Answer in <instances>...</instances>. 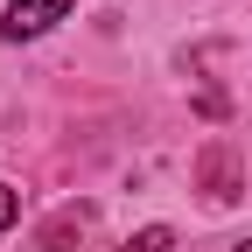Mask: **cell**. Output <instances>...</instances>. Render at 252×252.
<instances>
[{"instance_id":"obj_5","label":"cell","mask_w":252,"mask_h":252,"mask_svg":"<svg viewBox=\"0 0 252 252\" xmlns=\"http://www.w3.org/2000/svg\"><path fill=\"white\" fill-rule=\"evenodd\" d=\"M14 217H21V189H7V182H0V231L14 224Z\"/></svg>"},{"instance_id":"obj_3","label":"cell","mask_w":252,"mask_h":252,"mask_svg":"<svg viewBox=\"0 0 252 252\" xmlns=\"http://www.w3.org/2000/svg\"><path fill=\"white\" fill-rule=\"evenodd\" d=\"M84 231H91V210L77 203V210H63L56 224H42V245L35 252H70V238H84Z\"/></svg>"},{"instance_id":"obj_2","label":"cell","mask_w":252,"mask_h":252,"mask_svg":"<svg viewBox=\"0 0 252 252\" xmlns=\"http://www.w3.org/2000/svg\"><path fill=\"white\" fill-rule=\"evenodd\" d=\"M196 182L210 189V203H231L238 196V168H231V147H203V161H196Z\"/></svg>"},{"instance_id":"obj_1","label":"cell","mask_w":252,"mask_h":252,"mask_svg":"<svg viewBox=\"0 0 252 252\" xmlns=\"http://www.w3.org/2000/svg\"><path fill=\"white\" fill-rule=\"evenodd\" d=\"M77 0H7V42H28V35H42V28H56L63 14H70Z\"/></svg>"},{"instance_id":"obj_4","label":"cell","mask_w":252,"mask_h":252,"mask_svg":"<svg viewBox=\"0 0 252 252\" xmlns=\"http://www.w3.org/2000/svg\"><path fill=\"white\" fill-rule=\"evenodd\" d=\"M119 252H175V231H168V224H147V231H133V238H126Z\"/></svg>"},{"instance_id":"obj_6","label":"cell","mask_w":252,"mask_h":252,"mask_svg":"<svg viewBox=\"0 0 252 252\" xmlns=\"http://www.w3.org/2000/svg\"><path fill=\"white\" fill-rule=\"evenodd\" d=\"M231 252H252V245H231Z\"/></svg>"}]
</instances>
